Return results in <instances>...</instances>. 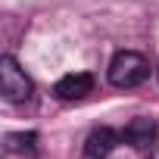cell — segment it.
<instances>
[{"label":"cell","instance_id":"6da1fadb","mask_svg":"<svg viewBox=\"0 0 159 159\" xmlns=\"http://www.w3.org/2000/svg\"><path fill=\"white\" fill-rule=\"evenodd\" d=\"M150 78V59L143 53H134V50H119L109 62V84L112 88H137Z\"/></svg>","mask_w":159,"mask_h":159},{"label":"cell","instance_id":"7a4b0ae2","mask_svg":"<svg viewBox=\"0 0 159 159\" xmlns=\"http://www.w3.org/2000/svg\"><path fill=\"white\" fill-rule=\"evenodd\" d=\"M0 94H3V100H10V103H25L34 94L31 78L25 75V69L10 53L0 56Z\"/></svg>","mask_w":159,"mask_h":159},{"label":"cell","instance_id":"3957f363","mask_svg":"<svg viewBox=\"0 0 159 159\" xmlns=\"http://www.w3.org/2000/svg\"><path fill=\"white\" fill-rule=\"evenodd\" d=\"M94 91V75L91 72H72V75H62L59 81L53 84V94L59 100H81Z\"/></svg>","mask_w":159,"mask_h":159},{"label":"cell","instance_id":"277c9868","mask_svg":"<svg viewBox=\"0 0 159 159\" xmlns=\"http://www.w3.org/2000/svg\"><path fill=\"white\" fill-rule=\"evenodd\" d=\"M156 122L153 119H147V116H137V119H131L128 125H125V131H122V140L128 143V147H134V150H150L153 143H156Z\"/></svg>","mask_w":159,"mask_h":159},{"label":"cell","instance_id":"5b68a950","mask_svg":"<svg viewBox=\"0 0 159 159\" xmlns=\"http://www.w3.org/2000/svg\"><path fill=\"white\" fill-rule=\"evenodd\" d=\"M119 140H122V134H116L112 128L100 125V128H94V131L88 134V140H84V156H88V159H106V156L119 147Z\"/></svg>","mask_w":159,"mask_h":159},{"label":"cell","instance_id":"8992f818","mask_svg":"<svg viewBox=\"0 0 159 159\" xmlns=\"http://www.w3.org/2000/svg\"><path fill=\"white\" fill-rule=\"evenodd\" d=\"M3 140H7V150L16 156H34L38 153V134L34 131H13Z\"/></svg>","mask_w":159,"mask_h":159}]
</instances>
